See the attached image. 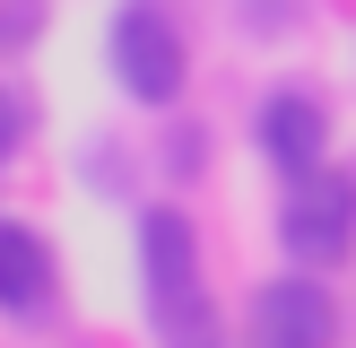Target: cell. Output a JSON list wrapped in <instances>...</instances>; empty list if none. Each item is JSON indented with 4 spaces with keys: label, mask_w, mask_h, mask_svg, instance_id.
<instances>
[{
    "label": "cell",
    "mask_w": 356,
    "mask_h": 348,
    "mask_svg": "<svg viewBox=\"0 0 356 348\" xmlns=\"http://www.w3.org/2000/svg\"><path fill=\"white\" fill-rule=\"evenodd\" d=\"M278 244H287L305 270H339L356 253V174L348 166H313L287 183V209H278Z\"/></svg>",
    "instance_id": "obj_1"
},
{
    "label": "cell",
    "mask_w": 356,
    "mask_h": 348,
    "mask_svg": "<svg viewBox=\"0 0 356 348\" xmlns=\"http://www.w3.org/2000/svg\"><path fill=\"white\" fill-rule=\"evenodd\" d=\"M139 253H148V296H156V331L165 340H200V261H191V226L174 209H148L139 226Z\"/></svg>",
    "instance_id": "obj_2"
},
{
    "label": "cell",
    "mask_w": 356,
    "mask_h": 348,
    "mask_svg": "<svg viewBox=\"0 0 356 348\" xmlns=\"http://www.w3.org/2000/svg\"><path fill=\"white\" fill-rule=\"evenodd\" d=\"M113 70L139 104H174L183 96V26H174L156 0H131L113 17Z\"/></svg>",
    "instance_id": "obj_3"
},
{
    "label": "cell",
    "mask_w": 356,
    "mask_h": 348,
    "mask_svg": "<svg viewBox=\"0 0 356 348\" xmlns=\"http://www.w3.org/2000/svg\"><path fill=\"white\" fill-rule=\"evenodd\" d=\"M252 340L261 348H330L339 340V313H330V287L322 278H270L252 296Z\"/></svg>",
    "instance_id": "obj_4"
},
{
    "label": "cell",
    "mask_w": 356,
    "mask_h": 348,
    "mask_svg": "<svg viewBox=\"0 0 356 348\" xmlns=\"http://www.w3.org/2000/svg\"><path fill=\"white\" fill-rule=\"evenodd\" d=\"M261 157H270L287 183H296V174H313V166L330 157V113L305 96V87H278V96L261 104Z\"/></svg>",
    "instance_id": "obj_5"
},
{
    "label": "cell",
    "mask_w": 356,
    "mask_h": 348,
    "mask_svg": "<svg viewBox=\"0 0 356 348\" xmlns=\"http://www.w3.org/2000/svg\"><path fill=\"white\" fill-rule=\"evenodd\" d=\"M44 287H52L44 244H35L17 218H0V313H35V305H44Z\"/></svg>",
    "instance_id": "obj_6"
},
{
    "label": "cell",
    "mask_w": 356,
    "mask_h": 348,
    "mask_svg": "<svg viewBox=\"0 0 356 348\" xmlns=\"http://www.w3.org/2000/svg\"><path fill=\"white\" fill-rule=\"evenodd\" d=\"M17 139H26V104H17V87H0V166L17 157Z\"/></svg>",
    "instance_id": "obj_7"
}]
</instances>
